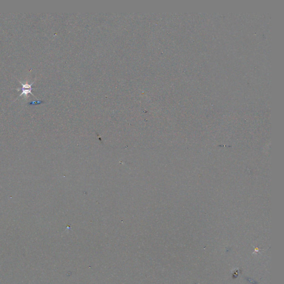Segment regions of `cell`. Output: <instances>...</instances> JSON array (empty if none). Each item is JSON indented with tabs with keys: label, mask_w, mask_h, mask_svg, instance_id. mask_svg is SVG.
Instances as JSON below:
<instances>
[{
	"label": "cell",
	"mask_w": 284,
	"mask_h": 284,
	"mask_svg": "<svg viewBox=\"0 0 284 284\" xmlns=\"http://www.w3.org/2000/svg\"><path fill=\"white\" fill-rule=\"evenodd\" d=\"M19 82L21 83V84H22V88H18V89H16V90L17 91H20V90H22V93L19 96V97H21L22 95H24L25 97H28V94H32V96H35L31 92V91L32 90V86L33 85V84L35 82H33L31 83V84H28V82H26V83L25 84L24 83H22L21 82H20L19 81Z\"/></svg>",
	"instance_id": "cell-1"
}]
</instances>
